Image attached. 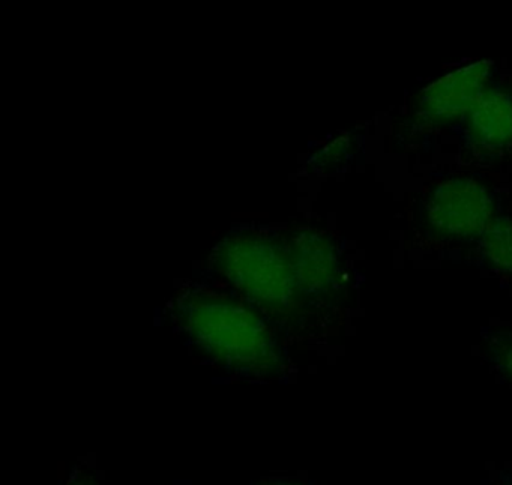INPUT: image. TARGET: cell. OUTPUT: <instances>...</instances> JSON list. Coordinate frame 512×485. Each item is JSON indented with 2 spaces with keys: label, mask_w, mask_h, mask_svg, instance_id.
<instances>
[{
  "label": "cell",
  "mask_w": 512,
  "mask_h": 485,
  "mask_svg": "<svg viewBox=\"0 0 512 485\" xmlns=\"http://www.w3.org/2000/svg\"><path fill=\"white\" fill-rule=\"evenodd\" d=\"M466 133L476 148L502 151L512 145V97L488 89L466 116Z\"/></svg>",
  "instance_id": "obj_6"
},
{
  "label": "cell",
  "mask_w": 512,
  "mask_h": 485,
  "mask_svg": "<svg viewBox=\"0 0 512 485\" xmlns=\"http://www.w3.org/2000/svg\"><path fill=\"white\" fill-rule=\"evenodd\" d=\"M493 62L478 61L458 68L422 91L418 116L430 125H448L466 119L487 91Z\"/></svg>",
  "instance_id": "obj_4"
},
{
  "label": "cell",
  "mask_w": 512,
  "mask_h": 485,
  "mask_svg": "<svg viewBox=\"0 0 512 485\" xmlns=\"http://www.w3.org/2000/svg\"><path fill=\"white\" fill-rule=\"evenodd\" d=\"M217 263L251 304L268 313H287L301 293L287 245L260 233L227 236L218 248Z\"/></svg>",
  "instance_id": "obj_2"
},
{
  "label": "cell",
  "mask_w": 512,
  "mask_h": 485,
  "mask_svg": "<svg viewBox=\"0 0 512 485\" xmlns=\"http://www.w3.org/2000/svg\"><path fill=\"white\" fill-rule=\"evenodd\" d=\"M500 365H502L503 371L508 374L512 379V346L506 347L499 358Z\"/></svg>",
  "instance_id": "obj_8"
},
{
  "label": "cell",
  "mask_w": 512,
  "mask_h": 485,
  "mask_svg": "<svg viewBox=\"0 0 512 485\" xmlns=\"http://www.w3.org/2000/svg\"><path fill=\"white\" fill-rule=\"evenodd\" d=\"M428 223L448 239L481 238L494 223V200L475 179H451L434 188L427 202Z\"/></svg>",
  "instance_id": "obj_3"
},
{
  "label": "cell",
  "mask_w": 512,
  "mask_h": 485,
  "mask_svg": "<svg viewBox=\"0 0 512 485\" xmlns=\"http://www.w3.org/2000/svg\"><path fill=\"white\" fill-rule=\"evenodd\" d=\"M265 485H298V484H292V482H286V481H274V482H269V484H265Z\"/></svg>",
  "instance_id": "obj_9"
},
{
  "label": "cell",
  "mask_w": 512,
  "mask_h": 485,
  "mask_svg": "<svg viewBox=\"0 0 512 485\" xmlns=\"http://www.w3.org/2000/svg\"><path fill=\"white\" fill-rule=\"evenodd\" d=\"M191 341L221 367L244 376H268L281 368L277 341L265 320L239 302L197 295L181 307Z\"/></svg>",
  "instance_id": "obj_1"
},
{
  "label": "cell",
  "mask_w": 512,
  "mask_h": 485,
  "mask_svg": "<svg viewBox=\"0 0 512 485\" xmlns=\"http://www.w3.org/2000/svg\"><path fill=\"white\" fill-rule=\"evenodd\" d=\"M479 248L494 268L512 274V220L496 218L479 238Z\"/></svg>",
  "instance_id": "obj_7"
},
{
  "label": "cell",
  "mask_w": 512,
  "mask_h": 485,
  "mask_svg": "<svg viewBox=\"0 0 512 485\" xmlns=\"http://www.w3.org/2000/svg\"><path fill=\"white\" fill-rule=\"evenodd\" d=\"M290 263L302 293H322L334 286L340 262L334 245L326 236L304 232L287 244Z\"/></svg>",
  "instance_id": "obj_5"
}]
</instances>
